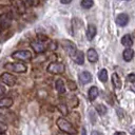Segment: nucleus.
Returning <instances> with one entry per match:
<instances>
[{"label":"nucleus","instance_id":"nucleus-19","mask_svg":"<svg viewBox=\"0 0 135 135\" xmlns=\"http://www.w3.org/2000/svg\"><path fill=\"white\" fill-rule=\"evenodd\" d=\"M111 79H112V83H113V85H114L115 89H120L121 88V84H122L121 83V79H120V77L116 73H114L112 75Z\"/></svg>","mask_w":135,"mask_h":135},{"label":"nucleus","instance_id":"nucleus-10","mask_svg":"<svg viewBox=\"0 0 135 135\" xmlns=\"http://www.w3.org/2000/svg\"><path fill=\"white\" fill-rule=\"evenodd\" d=\"M97 33V30H96V26L94 24H89L88 25V28H86V32H85V36L88 38V40H93L95 35Z\"/></svg>","mask_w":135,"mask_h":135},{"label":"nucleus","instance_id":"nucleus-30","mask_svg":"<svg viewBox=\"0 0 135 135\" xmlns=\"http://www.w3.org/2000/svg\"><path fill=\"white\" fill-rule=\"evenodd\" d=\"M5 93H6V89H5V86L2 85V84H0V97L4 96Z\"/></svg>","mask_w":135,"mask_h":135},{"label":"nucleus","instance_id":"nucleus-35","mask_svg":"<svg viewBox=\"0 0 135 135\" xmlns=\"http://www.w3.org/2000/svg\"><path fill=\"white\" fill-rule=\"evenodd\" d=\"M132 134H135V130H133V131H132Z\"/></svg>","mask_w":135,"mask_h":135},{"label":"nucleus","instance_id":"nucleus-21","mask_svg":"<svg viewBox=\"0 0 135 135\" xmlns=\"http://www.w3.org/2000/svg\"><path fill=\"white\" fill-rule=\"evenodd\" d=\"M58 111L63 115V116H66L69 114V108H68V104L65 103H59L58 107H57Z\"/></svg>","mask_w":135,"mask_h":135},{"label":"nucleus","instance_id":"nucleus-7","mask_svg":"<svg viewBox=\"0 0 135 135\" xmlns=\"http://www.w3.org/2000/svg\"><path fill=\"white\" fill-rule=\"evenodd\" d=\"M11 5L20 15H23L26 13V6L23 0H11Z\"/></svg>","mask_w":135,"mask_h":135},{"label":"nucleus","instance_id":"nucleus-34","mask_svg":"<svg viewBox=\"0 0 135 135\" xmlns=\"http://www.w3.org/2000/svg\"><path fill=\"white\" fill-rule=\"evenodd\" d=\"M131 89H132V91H134V92H135V86H132Z\"/></svg>","mask_w":135,"mask_h":135},{"label":"nucleus","instance_id":"nucleus-31","mask_svg":"<svg viewBox=\"0 0 135 135\" xmlns=\"http://www.w3.org/2000/svg\"><path fill=\"white\" fill-rule=\"evenodd\" d=\"M37 39H39L41 41H46L47 40V37L45 35H42V34H37Z\"/></svg>","mask_w":135,"mask_h":135},{"label":"nucleus","instance_id":"nucleus-28","mask_svg":"<svg viewBox=\"0 0 135 135\" xmlns=\"http://www.w3.org/2000/svg\"><path fill=\"white\" fill-rule=\"evenodd\" d=\"M46 49H47V50H51V51H54V50L56 49V43H55L54 41L50 42L49 45H46Z\"/></svg>","mask_w":135,"mask_h":135},{"label":"nucleus","instance_id":"nucleus-3","mask_svg":"<svg viewBox=\"0 0 135 135\" xmlns=\"http://www.w3.org/2000/svg\"><path fill=\"white\" fill-rule=\"evenodd\" d=\"M46 71H47L50 74L59 75V74L64 73V65H63L61 62H51V63L47 65Z\"/></svg>","mask_w":135,"mask_h":135},{"label":"nucleus","instance_id":"nucleus-25","mask_svg":"<svg viewBox=\"0 0 135 135\" xmlns=\"http://www.w3.org/2000/svg\"><path fill=\"white\" fill-rule=\"evenodd\" d=\"M66 84H68V88H69L71 91H75V90H77V84H76L75 81H73V80H68Z\"/></svg>","mask_w":135,"mask_h":135},{"label":"nucleus","instance_id":"nucleus-18","mask_svg":"<svg viewBox=\"0 0 135 135\" xmlns=\"http://www.w3.org/2000/svg\"><path fill=\"white\" fill-rule=\"evenodd\" d=\"M98 94H99V91H98L97 86H91V88L89 89L88 95H89V99H90L91 101H94V100L97 98Z\"/></svg>","mask_w":135,"mask_h":135},{"label":"nucleus","instance_id":"nucleus-17","mask_svg":"<svg viewBox=\"0 0 135 135\" xmlns=\"http://www.w3.org/2000/svg\"><path fill=\"white\" fill-rule=\"evenodd\" d=\"M72 59L77 64H83V62H84V55H83V53L81 51H77L76 54L72 57Z\"/></svg>","mask_w":135,"mask_h":135},{"label":"nucleus","instance_id":"nucleus-23","mask_svg":"<svg viewBox=\"0 0 135 135\" xmlns=\"http://www.w3.org/2000/svg\"><path fill=\"white\" fill-rule=\"evenodd\" d=\"M98 78L101 82H105L108 80V72L105 69H102L100 72H99V75H98Z\"/></svg>","mask_w":135,"mask_h":135},{"label":"nucleus","instance_id":"nucleus-6","mask_svg":"<svg viewBox=\"0 0 135 135\" xmlns=\"http://www.w3.org/2000/svg\"><path fill=\"white\" fill-rule=\"evenodd\" d=\"M0 79H1V81H2L4 84H6V85H8V86L15 85V84H16V81H17L16 77H15L14 75H12L11 73H8V72L2 73V74L0 75Z\"/></svg>","mask_w":135,"mask_h":135},{"label":"nucleus","instance_id":"nucleus-27","mask_svg":"<svg viewBox=\"0 0 135 135\" xmlns=\"http://www.w3.org/2000/svg\"><path fill=\"white\" fill-rule=\"evenodd\" d=\"M6 130H7V126H6L4 122L0 121V134L5 133V132H6Z\"/></svg>","mask_w":135,"mask_h":135},{"label":"nucleus","instance_id":"nucleus-14","mask_svg":"<svg viewBox=\"0 0 135 135\" xmlns=\"http://www.w3.org/2000/svg\"><path fill=\"white\" fill-rule=\"evenodd\" d=\"M13 105V99L11 97L0 98V109H7Z\"/></svg>","mask_w":135,"mask_h":135},{"label":"nucleus","instance_id":"nucleus-1","mask_svg":"<svg viewBox=\"0 0 135 135\" xmlns=\"http://www.w3.org/2000/svg\"><path fill=\"white\" fill-rule=\"evenodd\" d=\"M56 123H57V127L59 128V130L64 132V133H68V134H75L76 133V129L74 128V126L64 118H58Z\"/></svg>","mask_w":135,"mask_h":135},{"label":"nucleus","instance_id":"nucleus-26","mask_svg":"<svg viewBox=\"0 0 135 135\" xmlns=\"http://www.w3.org/2000/svg\"><path fill=\"white\" fill-rule=\"evenodd\" d=\"M25 2L30 6H37L39 4V0H25Z\"/></svg>","mask_w":135,"mask_h":135},{"label":"nucleus","instance_id":"nucleus-33","mask_svg":"<svg viewBox=\"0 0 135 135\" xmlns=\"http://www.w3.org/2000/svg\"><path fill=\"white\" fill-rule=\"evenodd\" d=\"M115 134H124V132H116Z\"/></svg>","mask_w":135,"mask_h":135},{"label":"nucleus","instance_id":"nucleus-2","mask_svg":"<svg viewBox=\"0 0 135 135\" xmlns=\"http://www.w3.org/2000/svg\"><path fill=\"white\" fill-rule=\"evenodd\" d=\"M12 57L19 61H30L32 59V53L27 50H20L14 52L12 54Z\"/></svg>","mask_w":135,"mask_h":135},{"label":"nucleus","instance_id":"nucleus-5","mask_svg":"<svg viewBox=\"0 0 135 135\" xmlns=\"http://www.w3.org/2000/svg\"><path fill=\"white\" fill-rule=\"evenodd\" d=\"M13 21V17L9 13H3L0 15V32L7 30Z\"/></svg>","mask_w":135,"mask_h":135},{"label":"nucleus","instance_id":"nucleus-4","mask_svg":"<svg viewBox=\"0 0 135 135\" xmlns=\"http://www.w3.org/2000/svg\"><path fill=\"white\" fill-rule=\"evenodd\" d=\"M5 69L8 71L15 72V73H25L26 72V65H24L21 62H8L4 65Z\"/></svg>","mask_w":135,"mask_h":135},{"label":"nucleus","instance_id":"nucleus-20","mask_svg":"<svg viewBox=\"0 0 135 135\" xmlns=\"http://www.w3.org/2000/svg\"><path fill=\"white\" fill-rule=\"evenodd\" d=\"M121 44L124 45V46H127V47L131 46V45L133 44V39H132L131 35H129V34L124 35V36L121 38Z\"/></svg>","mask_w":135,"mask_h":135},{"label":"nucleus","instance_id":"nucleus-11","mask_svg":"<svg viewBox=\"0 0 135 135\" xmlns=\"http://www.w3.org/2000/svg\"><path fill=\"white\" fill-rule=\"evenodd\" d=\"M79 81L81 82V83H89L91 80H92V74L90 73V72H88V71H83V72H81L80 74H79Z\"/></svg>","mask_w":135,"mask_h":135},{"label":"nucleus","instance_id":"nucleus-29","mask_svg":"<svg viewBox=\"0 0 135 135\" xmlns=\"http://www.w3.org/2000/svg\"><path fill=\"white\" fill-rule=\"evenodd\" d=\"M128 80H129L130 82L135 83V73H131V74H129V75H128Z\"/></svg>","mask_w":135,"mask_h":135},{"label":"nucleus","instance_id":"nucleus-9","mask_svg":"<svg viewBox=\"0 0 135 135\" xmlns=\"http://www.w3.org/2000/svg\"><path fill=\"white\" fill-rule=\"evenodd\" d=\"M62 46H63V49L68 52V54H69L71 57H73V56L76 54V52L78 51V50H77V46H76L72 41H70V40H63Z\"/></svg>","mask_w":135,"mask_h":135},{"label":"nucleus","instance_id":"nucleus-24","mask_svg":"<svg viewBox=\"0 0 135 135\" xmlns=\"http://www.w3.org/2000/svg\"><path fill=\"white\" fill-rule=\"evenodd\" d=\"M95 110L97 111V113L99 114V115H104L105 113H107V108L102 104V103H99V104H97L96 107H95Z\"/></svg>","mask_w":135,"mask_h":135},{"label":"nucleus","instance_id":"nucleus-12","mask_svg":"<svg viewBox=\"0 0 135 135\" xmlns=\"http://www.w3.org/2000/svg\"><path fill=\"white\" fill-rule=\"evenodd\" d=\"M129 22V16L127 14H119L117 17H116V23L119 25V26H124L127 25V23Z\"/></svg>","mask_w":135,"mask_h":135},{"label":"nucleus","instance_id":"nucleus-32","mask_svg":"<svg viewBox=\"0 0 135 135\" xmlns=\"http://www.w3.org/2000/svg\"><path fill=\"white\" fill-rule=\"evenodd\" d=\"M60 2H61L62 4H69V3L72 2V0H60Z\"/></svg>","mask_w":135,"mask_h":135},{"label":"nucleus","instance_id":"nucleus-22","mask_svg":"<svg viewBox=\"0 0 135 135\" xmlns=\"http://www.w3.org/2000/svg\"><path fill=\"white\" fill-rule=\"evenodd\" d=\"M93 4H94V1L93 0H81V3H80L81 7L84 8V9L91 8L93 6Z\"/></svg>","mask_w":135,"mask_h":135},{"label":"nucleus","instance_id":"nucleus-8","mask_svg":"<svg viewBox=\"0 0 135 135\" xmlns=\"http://www.w3.org/2000/svg\"><path fill=\"white\" fill-rule=\"evenodd\" d=\"M30 44H31V47L34 50V52L37 53V54H41L46 50V45H45L44 41H41L39 39L33 40Z\"/></svg>","mask_w":135,"mask_h":135},{"label":"nucleus","instance_id":"nucleus-13","mask_svg":"<svg viewBox=\"0 0 135 135\" xmlns=\"http://www.w3.org/2000/svg\"><path fill=\"white\" fill-rule=\"evenodd\" d=\"M86 58H88V60H89L90 62H92V63H94V62H96V61L98 60V54H97V52L95 51V49L91 47V49L88 50Z\"/></svg>","mask_w":135,"mask_h":135},{"label":"nucleus","instance_id":"nucleus-16","mask_svg":"<svg viewBox=\"0 0 135 135\" xmlns=\"http://www.w3.org/2000/svg\"><path fill=\"white\" fill-rule=\"evenodd\" d=\"M122 57H123L124 61H127V62L131 61L133 59V57H134V51L132 49H130V47H127L122 53Z\"/></svg>","mask_w":135,"mask_h":135},{"label":"nucleus","instance_id":"nucleus-15","mask_svg":"<svg viewBox=\"0 0 135 135\" xmlns=\"http://www.w3.org/2000/svg\"><path fill=\"white\" fill-rule=\"evenodd\" d=\"M55 88H56L57 92H58L60 95H62V94L65 93V84H64V82H63L62 79L59 78V79H57V80L55 81Z\"/></svg>","mask_w":135,"mask_h":135}]
</instances>
